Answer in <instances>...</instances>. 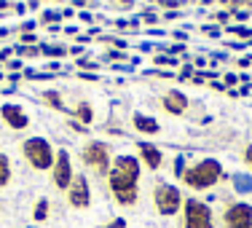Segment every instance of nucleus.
<instances>
[{"label": "nucleus", "mask_w": 252, "mask_h": 228, "mask_svg": "<svg viewBox=\"0 0 252 228\" xmlns=\"http://www.w3.org/2000/svg\"><path fill=\"white\" fill-rule=\"evenodd\" d=\"M140 175H142V164L137 156L121 153L113 159L110 172H107V188H110L113 199L121 207H134L140 201Z\"/></svg>", "instance_id": "nucleus-1"}, {"label": "nucleus", "mask_w": 252, "mask_h": 228, "mask_svg": "<svg viewBox=\"0 0 252 228\" xmlns=\"http://www.w3.org/2000/svg\"><path fill=\"white\" fill-rule=\"evenodd\" d=\"M223 164L218 159H201L185 169L183 185H188V191H209L223 180Z\"/></svg>", "instance_id": "nucleus-2"}, {"label": "nucleus", "mask_w": 252, "mask_h": 228, "mask_svg": "<svg viewBox=\"0 0 252 228\" xmlns=\"http://www.w3.org/2000/svg\"><path fill=\"white\" fill-rule=\"evenodd\" d=\"M22 156L35 172H51L54 159H57V151L46 137H27L22 142Z\"/></svg>", "instance_id": "nucleus-3"}, {"label": "nucleus", "mask_w": 252, "mask_h": 228, "mask_svg": "<svg viewBox=\"0 0 252 228\" xmlns=\"http://www.w3.org/2000/svg\"><path fill=\"white\" fill-rule=\"evenodd\" d=\"M81 161L94 172V175L105 177L110 172V164H113V153H110V145L102 140H89L86 145L81 148Z\"/></svg>", "instance_id": "nucleus-4"}, {"label": "nucleus", "mask_w": 252, "mask_h": 228, "mask_svg": "<svg viewBox=\"0 0 252 228\" xmlns=\"http://www.w3.org/2000/svg\"><path fill=\"white\" fill-rule=\"evenodd\" d=\"M183 194H180L177 185H169V183H156L153 188V207L161 218H172V215L183 212Z\"/></svg>", "instance_id": "nucleus-5"}, {"label": "nucleus", "mask_w": 252, "mask_h": 228, "mask_svg": "<svg viewBox=\"0 0 252 228\" xmlns=\"http://www.w3.org/2000/svg\"><path fill=\"white\" fill-rule=\"evenodd\" d=\"M183 228H215L212 207L201 199H185V204H183Z\"/></svg>", "instance_id": "nucleus-6"}, {"label": "nucleus", "mask_w": 252, "mask_h": 228, "mask_svg": "<svg viewBox=\"0 0 252 228\" xmlns=\"http://www.w3.org/2000/svg\"><path fill=\"white\" fill-rule=\"evenodd\" d=\"M75 172H73V159L64 148L57 151V159H54V166H51V183L57 191H67L70 183H73Z\"/></svg>", "instance_id": "nucleus-7"}, {"label": "nucleus", "mask_w": 252, "mask_h": 228, "mask_svg": "<svg viewBox=\"0 0 252 228\" xmlns=\"http://www.w3.org/2000/svg\"><path fill=\"white\" fill-rule=\"evenodd\" d=\"M64 196H67V204L73 209H89L92 207V185H89V177L75 175L70 188L64 191Z\"/></svg>", "instance_id": "nucleus-8"}, {"label": "nucleus", "mask_w": 252, "mask_h": 228, "mask_svg": "<svg viewBox=\"0 0 252 228\" xmlns=\"http://www.w3.org/2000/svg\"><path fill=\"white\" fill-rule=\"evenodd\" d=\"M225 228H252V204L247 201H231L223 212Z\"/></svg>", "instance_id": "nucleus-9"}, {"label": "nucleus", "mask_w": 252, "mask_h": 228, "mask_svg": "<svg viewBox=\"0 0 252 228\" xmlns=\"http://www.w3.org/2000/svg\"><path fill=\"white\" fill-rule=\"evenodd\" d=\"M0 121L5 124L11 131H22L30 127V116L25 107H19L16 102H5V105H0Z\"/></svg>", "instance_id": "nucleus-10"}, {"label": "nucleus", "mask_w": 252, "mask_h": 228, "mask_svg": "<svg viewBox=\"0 0 252 228\" xmlns=\"http://www.w3.org/2000/svg\"><path fill=\"white\" fill-rule=\"evenodd\" d=\"M188 105H190V99L180 89H169L166 94H161V110L169 113V116H185Z\"/></svg>", "instance_id": "nucleus-11"}, {"label": "nucleus", "mask_w": 252, "mask_h": 228, "mask_svg": "<svg viewBox=\"0 0 252 228\" xmlns=\"http://www.w3.org/2000/svg\"><path fill=\"white\" fill-rule=\"evenodd\" d=\"M137 159H140V164L148 166L151 172L161 169V164H164V153H161V148H156L153 142H137Z\"/></svg>", "instance_id": "nucleus-12"}, {"label": "nucleus", "mask_w": 252, "mask_h": 228, "mask_svg": "<svg viewBox=\"0 0 252 228\" xmlns=\"http://www.w3.org/2000/svg\"><path fill=\"white\" fill-rule=\"evenodd\" d=\"M131 127L140 131V134H148V137H156L161 131V124L153 116H148V113H134L131 116Z\"/></svg>", "instance_id": "nucleus-13"}, {"label": "nucleus", "mask_w": 252, "mask_h": 228, "mask_svg": "<svg viewBox=\"0 0 252 228\" xmlns=\"http://www.w3.org/2000/svg\"><path fill=\"white\" fill-rule=\"evenodd\" d=\"M73 121L83 124V127H89V124L94 121V107L89 105L86 99H81V102H78V105L73 107Z\"/></svg>", "instance_id": "nucleus-14"}, {"label": "nucleus", "mask_w": 252, "mask_h": 228, "mask_svg": "<svg viewBox=\"0 0 252 228\" xmlns=\"http://www.w3.org/2000/svg\"><path fill=\"white\" fill-rule=\"evenodd\" d=\"M40 102H43L46 107H51V110H59V113H67V105H64L62 94L59 92H40Z\"/></svg>", "instance_id": "nucleus-15"}, {"label": "nucleus", "mask_w": 252, "mask_h": 228, "mask_svg": "<svg viewBox=\"0 0 252 228\" xmlns=\"http://www.w3.org/2000/svg\"><path fill=\"white\" fill-rule=\"evenodd\" d=\"M11 180H14V166H11V159L5 153H0V188H8Z\"/></svg>", "instance_id": "nucleus-16"}, {"label": "nucleus", "mask_w": 252, "mask_h": 228, "mask_svg": "<svg viewBox=\"0 0 252 228\" xmlns=\"http://www.w3.org/2000/svg\"><path fill=\"white\" fill-rule=\"evenodd\" d=\"M49 199H38L35 201V207H32V220L35 223H46L49 220Z\"/></svg>", "instance_id": "nucleus-17"}, {"label": "nucleus", "mask_w": 252, "mask_h": 228, "mask_svg": "<svg viewBox=\"0 0 252 228\" xmlns=\"http://www.w3.org/2000/svg\"><path fill=\"white\" fill-rule=\"evenodd\" d=\"M185 169H188V166H185V159H183V156H177V159H175V175H177L180 180H183Z\"/></svg>", "instance_id": "nucleus-18"}, {"label": "nucleus", "mask_w": 252, "mask_h": 228, "mask_svg": "<svg viewBox=\"0 0 252 228\" xmlns=\"http://www.w3.org/2000/svg\"><path fill=\"white\" fill-rule=\"evenodd\" d=\"M153 62H156V65H177L175 59L169 57V54H158V57H153Z\"/></svg>", "instance_id": "nucleus-19"}, {"label": "nucleus", "mask_w": 252, "mask_h": 228, "mask_svg": "<svg viewBox=\"0 0 252 228\" xmlns=\"http://www.w3.org/2000/svg\"><path fill=\"white\" fill-rule=\"evenodd\" d=\"M78 67H81V73L83 70H97V62H92V59H78Z\"/></svg>", "instance_id": "nucleus-20"}, {"label": "nucleus", "mask_w": 252, "mask_h": 228, "mask_svg": "<svg viewBox=\"0 0 252 228\" xmlns=\"http://www.w3.org/2000/svg\"><path fill=\"white\" fill-rule=\"evenodd\" d=\"M51 19H62V14H59V11H46V16H40V25H46V22H51Z\"/></svg>", "instance_id": "nucleus-21"}, {"label": "nucleus", "mask_w": 252, "mask_h": 228, "mask_svg": "<svg viewBox=\"0 0 252 228\" xmlns=\"http://www.w3.org/2000/svg\"><path fill=\"white\" fill-rule=\"evenodd\" d=\"M244 164H247L250 172H252V142H250L247 148H244Z\"/></svg>", "instance_id": "nucleus-22"}, {"label": "nucleus", "mask_w": 252, "mask_h": 228, "mask_svg": "<svg viewBox=\"0 0 252 228\" xmlns=\"http://www.w3.org/2000/svg\"><path fill=\"white\" fill-rule=\"evenodd\" d=\"M105 57H107V59H116V62H121V59H126V51H107Z\"/></svg>", "instance_id": "nucleus-23"}, {"label": "nucleus", "mask_w": 252, "mask_h": 228, "mask_svg": "<svg viewBox=\"0 0 252 228\" xmlns=\"http://www.w3.org/2000/svg\"><path fill=\"white\" fill-rule=\"evenodd\" d=\"M223 78H225V83H228V86H236V83H239V78H242V75H236V73H225Z\"/></svg>", "instance_id": "nucleus-24"}, {"label": "nucleus", "mask_w": 252, "mask_h": 228, "mask_svg": "<svg viewBox=\"0 0 252 228\" xmlns=\"http://www.w3.org/2000/svg\"><path fill=\"white\" fill-rule=\"evenodd\" d=\"M99 228H126V220H113V223H107V226H99Z\"/></svg>", "instance_id": "nucleus-25"}, {"label": "nucleus", "mask_w": 252, "mask_h": 228, "mask_svg": "<svg viewBox=\"0 0 252 228\" xmlns=\"http://www.w3.org/2000/svg\"><path fill=\"white\" fill-rule=\"evenodd\" d=\"M231 16H233V14H228V11H218V14H215V19H218V22H223V25H225V22L231 19Z\"/></svg>", "instance_id": "nucleus-26"}, {"label": "nucleus", "mask_w": 252, "mask_h": 228, "mask_svg": "<svg viewBox=\"0 0 252 228\" xmlns=\"http://www.w3.org/2000/svg\"><path fill=\"white\" fill-rule=\"evenodd\" d=\"M8 67H11V70H22V59H11Z\"/></svg>", "instance_id": "nucleus-27"}, {"label": "nucleus", "mask_w": 252, "mask_h": 228, "mask_svg": "<svg viewBox=\"0 0 252 228\" xmlns=\"http://www.w3.org/2000/svg\"><path fill=\"white\" fill-rule=\"evenodd\" d=\"M81 78H83V81H97V73H81Z\"/></svg>", "instance_id": "nucleus-28"}, {"label": "nucleus", "mask_w": 252, "mask_h": 228, "mask_svg": "<svg viewBox=\"0 0 252 228\" xmlns=\"http://www.w3.org/2000/svg\"><path fill=\"white\" fill-rule=\"evenodd\" d=\"M3 78H5V75H3V73H0V81H3Z\"/></svg>", "instance_id": "nucleus-29"}]
</instances>
